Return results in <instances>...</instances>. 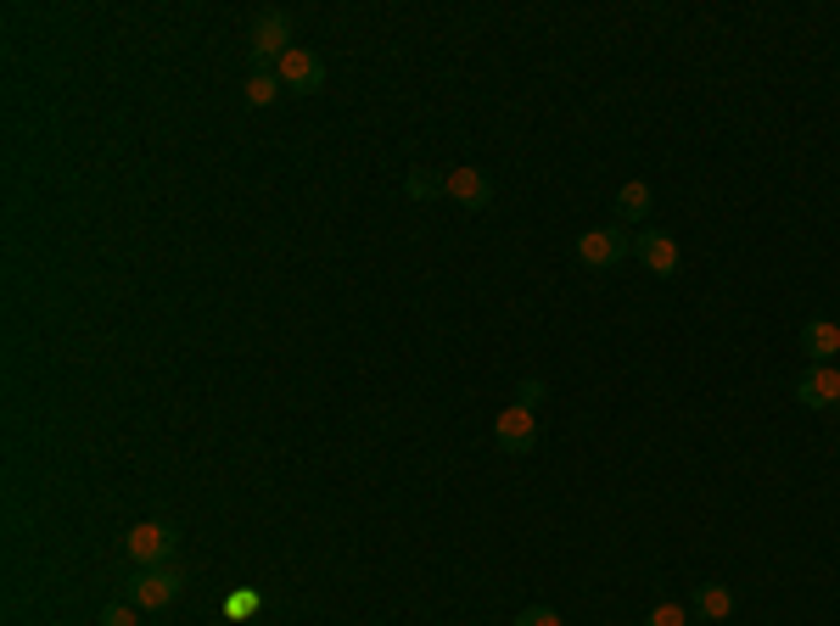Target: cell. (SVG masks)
I'll use <instances>...</instances> for the list:
<instances>
[{
	"instance_id": "cell-1",
	"label": "cell",
	"mask_w": 840,
	"mask_h": 626,
	"mask_svg": "<svg viewBox=\"0 0 840 626\" xmlns=\"http://www.w3.org/2000/svg\"><path fill=\"white\" fill-rule=\"evenodd\" d=\"M175 549H180V531L168 526V520H140V526L124 531V554H129L135 571H146V565H175Z\"/></svg>"
},
{
	"instance_id": "cell-2",
	"label": "cell",
	"mask_w": 840,
	"mask_h": 626,
	"mask_svg": "<svg viewBox=\"0 0 840 626\" xmlns=\"http://www.w3.org/2000/svg\"><path fill=\"white\" fill-rule=\"evenodd\" d=\"M124 593H129L135 609H168V604L186 593V576H180L175 565H146V571H135V576L124 582Z\"/></svg>"
},
{
	"instance_id": "cell-3",
	"label": "cell",
	"mask_w": 840,
	"mask_h": 626,
	"mask_svg": "<svg viewBox=\"0 0 840 626\" xmlns=\"http://www.w3.org/2000/svg\"><path fill=\"white\" fill-rule=\"evenodd\" d=\"M297 45V34H292V18L286 12H259L252 18V67H275L286 51Z\"/></svg>"
},
{
	"instance_id": "cell-4",
	"label": "cell",
	"mask_w": 840,
	"mask_h": 626,
	"mask_svg": "<svg viewBox=\"0 0 840 626\" xmlns=\"http://www.w3.org/2000/svg\"><path fill=\"white\" fill-rule=\"evenodd\" d=\"M628 252H633V241H628L617 224H600V230H582V235H577V263H582V268H617Z\"/></svg>"
},
{
	"instance_id": "cell-5",
	"label": "cell",
	"mask_w": 840,
	"mask_h": 626,
	"mask_svg": "<svg viewBox=\"0 0 840 626\" xmlns=\"http://www.w3.org/2000/svg\"><path fill=\"white\" fill-rule=\"evenodd\" d=\"M275 78H281V89H297V96H314V89H325V62H319V51H308V45H292V51L275 62Z\"/></svg>"
},
{
	"instance_id": "cell-6",
	"label": "cell",
	"mask_w": 840,
	"mask_h": 626,
	"mask_svg": "<svg viewBox=\"0 0 840 626\" xmlns=\"http://www.w3.org/2000/svg\"><path fill=\"white\" fill-rule=\"evenodd\" d=\"M493 442H498V454H527V447L538 442V414L527 403H511L493 420Z\"/></svg>"
},
{
	"instance_id": "cell-7",
	"label": "cell",
	"mask_w": 840,
	"mask_h": 626,
	"mask_svg": "<svg viewBox=\"0 0 840 626\" xmlns=\"http://www.w3.org/2000/svg\"><path fill=\"white\" fill-rule=\"evenodd\" d=\"M633 252H639V263L650 268V275H661V280H672V275L684 268L679 241H672V235H661V230H639V235H633Z\"/></svg>"
},
{
	"instance_id": "cell-8",
	"label": "cell",
	"mask_w": 840,
	"mask_h": 626,
	"mask_svg": "<svg viewBox=\"0 0 840 626\" xmlns=\"http://www.w3.org/2000/svg\"><path fill=\"white\" fill-rule=\"evenodd\" d=\"M443 197H454L460 208L482 213V208L493 202V179H487L482 168H454V173H443Z\"/></svg>"
},
{
	"instance_id": "cell-9",
	"label": "cell",
	"mask_w": 840,
	"mask_h": 626,
	"mask_svg": "<svg viewBox=\"0 0 840 626\" xmlns=\"http://www.w3.org/2000/svg\"><path fill=\"white\" fill-rule=\"evenodd\" d=\"M796 403H807V409H840V370L834 364H812L796 381Z\"/></svg>"
},
{
	"instance_id": "cell-10",
	"label": "cell",
	"mask_w": 840,
	"mask_h": 626,
	"mask_svg": "<svg viewBox=\"0 0 840 626\" xmlns=\"http://www.w3.org/2000/svg\"><path fill=\"white\" fill-rule=\"evenodd\" d=\"M801 352L812 358V364L834 358V352H840V325H834V319H807V325H801Z\"/></svg>"
},
{
	"instance_id": "cell-11",
	"label": "cell",
	"mask_w": 840,
	"mask_h": 626,
	"mask_svg": "<svg viewBox=\"0 0 840 626\" xmlns=\"http://www.w3.org/2000/svg\"><path fill=\"white\" fill-rule=\"evenodd\" d=\"M695 615H701V620H728V615H734L728 582H695Z\"/></svg>"
},
{
	"instance_id": "cell-12",
	"label": "cell",
	"mask_w": 840,
	"mask_h": 626,
	"mask_svg": "<svg viewBox=\"0 0 840 626\" xmlns=\"http://www.w3.org/2000/svg\"><path fill=\"white\" fill-rule=\"evenodd\" d=\"M650 208H655V197H650L644 179H628V185L617 191V219H622V224H644Z\"/></svg>"
},
{
	"instance_id": "cell-13",
	"label": "cell",
	"mask_w": 840,
	"mask_h": 626,
	"mask_svg": "<svg viewBox=\"0 0 840 626\" xmlns=\"http://www.w3.org/2000/svg\"><path fill=\"white\" fill-rule=\"evenodd\" d=\"M241 102H246V107H275V102H281V78H275V67H252V78H246V89H241Z\"/></svg>"
},
{
	"instance_id": "cell-14",
	"label": "cell",
	"mask_w": 840,
	"mask_h": 626,
	"mask_svg": "<svg viewBox=\"0 0 840 626\" xmlns=\"http://www.w3.org/2000/svg\"><path fill=\"white\" fill-rule=\"evenodd\" d=\"M403 191H409L414 202H427V197H438V191H443V179H438L432 168H409V179H403Z\"/></svg>"
},
{
	"instance_id": "cell-15",
	"label": "cell",
	"mask_w": 840,
	"mask_h": 626,
	"mask_svg": "<svg viewBox=\"0 0 840 626\" xmlns=\"http://www.w3.org/2000/svg\"><path fill=\"white\" fill-rule=\"evenodd\" d=\"M644 626H690V609H684V604H672V598H661V604L644 615Z\"/></svg>"
},
{
	"instance_id": "cell-16",
	"label": "cell",
	"mask_w": 840,
	"mask_h": 626,
	"mask_svg": "<svg viewBox=\"0 0 840 626\" xmlns=\"http://www.w3.org/2000/svg\"><path fill=\"white\" fill-rule=\"evenodd\" d=\"M102 626H140V609L124 604V598H113V604L102 609Z\"/></svg>"
},
{
	"instance_id": "cell-17",
	"label": "cell",
	"mask_w": 840,
	"mask_h": 626,
	"mask_svg": "<svg viewBox=\"0 0 840 626\" xmlns=\"http://www.w3.org/2000/svg\"><path fill=\"white\" fill-rule=\"evenodd\" d=\"M516 626H560V615H555L549 604H527V609L516 615Z\"/></svg>"
},
{
	"instance_id": "cell-18",
	"label": "cell",
	"mask_w": 840,
	"mask_h": 626,
	"mask_svg": "<svg viewBox=\"0 0 840 626\" xmlns=\"http://www.w3.org/2000/svg\"><path fill=\"white\" fill-rule=\"evenodd\" d=\"M224 609H230V615H252V609H264V593H230Z\"/></svg>"
},
{
	"instance_id": "cell-19",
	"label": "cell",
	"mask_w": 840,
	"mask_h": 626,
	"mask_svg": "<svg viewBox=\"0 0 840 626\" xmlns=\"http://www.w3.org/2000/svg\"><path fill=\"white\" fill-rule=\"evenodd\" d=\"M516 397H522L527 409H538V397H544V381H522V386H516Z\"/></svg>"
}]
</instances>
